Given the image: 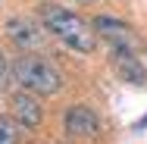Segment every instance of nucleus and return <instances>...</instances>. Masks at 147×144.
Returning <instances> with one entry per match:
<instances>
[{"mask_svg": "<svg viewBox=\"0 0 147 144\" xmlns=\"http://www.w3.org/2000/svg\"><path fill=\"white\" fill-rule=\"evenodd\" d=\"M41 22L50 38H57L59 44H66L69 50L78 53H91L97 47V31L91 22H85L82 16H75L72 9L57 6V3H44L41 6Z\"/></svg>", "mask_w": 147, "mask_h": 144, "instance_id": "nucleus-1", "label": "nucleus"}, {"mask_svg": "<svg viewBox=\"0 0 147 144\" xmlns=\"http://www.w3.org/2000/svg\"><path fill=\"white\" fill-rule=\"evenodd\" d=\"M13 82H19L22 91H31L38 97H53L63 91L66 75L44 53H19L13 59Z\"/></svg>", "mask_w": 147, "mask_h": 144, "instance_id": "nucleus-2", "label": "nucleus"}, {"mask_svg": "<svg viewBox=\"0 0 147 144\" xmlns=\"http://www.w3.org/2000/svg\"><path fill=\"white\" fill-rule=\"evenodd\" d=\"M6 38L22 53H41V47L47 44V28L28 16H13V19H6Z\"/></svg>", "mask_w": 147, "mask_h": 144, "instance_id": "nucleus-3", "label": "nucleus"}, {"mask_svg": "<svg viewBox=\"0 0 147 144\" xmlns=\"http://www.w3.org/2000/svg\"><path fill=\"white\" fill-rule=\"evenodd\" d=\"M63 132L69 135V138H82V141H91V138H97V132H100V116L94 113L91 107L85 103H72L66 116H63Z\"/></svg>", "mask_w": 147, "mask_h": 144, "instance_id": "nucleus-4", "label": "nucleus"}, {"mask_svg": "<svg viewBox=\"0 0 147 144\" xmlns=\"http://www.w3.org/2000/svg\"><path fill=\"white\" fill-rule=\"evenodd\" d=\"M9 116L19 122V128H38L44 122V107L38 100V94L31 91H16L9 97Z\"/></svg>", "mask_w": 147, "mask_h": 144, "instance_id": "nucleus-5", "label": "nucleus"}, {"mask_svg": "<svg viewBox=\"0 0 147 144\" xmlns=\"http://www.w3.org/2000/svg\"><path fill=\"white\" fill-rule=\"evenodd\" d=\"M110 59H113V69H116L119 78H125L131 85H144L147 82V69H144V63L135 57L131 47H110Z\"/></svg>", "mask_w": 147, "mask_h": 144, "instance_id": "nucleus-6", "label": "nucleus"}, {"mask_svg": "<svg viewBox=\"0 0 147 144\" xmlns=\"http://www.w3.org/2000/svg\"><path fill=\"white\" fill-rule=\"evenodd\" d=\"M91 25H94V31H97L110 47H131V50H135V31L128 28L125 22L110 19V16H97Z\"/></svg>", "mask_w": 147, "mask_h": 144, "instance_id": "nucleus-7", "label": "nucleus"}, {"mask_svg": "<svg viewBox=\"0 0 147 144\" xmlns=\"http://www.w3.org/2000/svg\"><path fill=\"white\" fill-rule=\"evenodd\" d=\"M19 141V122L13 116H0V144H16Z\"/></svg>", "mask_w": 147, "mask_h": 144, "instance_id": "nucleus-8", "label": "nucleus"}, {"mask_svg": "<svg viewBox=\"0 0 147 144\" xmlns=\"http://www.w3.org/2000/svg\"><path fill=\"white\" fill-rule=\"evenodd\" d=\"M13 82V63L3 57V50H0V91H6Z\"/></svg>", "mask_w": 147, "mask_h": 144, "instance_id": "nucleus-9", "label": "nucleus"}, {"mask_svg": "<svg viewBox=\"0 0 147 144\" xmlns=\"http://www.w3.org/2000/svg\"><path fill=\"white\" fill-rule=\"evenodd\" d=\"M144 125H147V116H144V119H141V122H138V128H144Z\"/></svg>", "mask_w": 147, "mask_h": 144, "instance_id": "nucleus-10", "label": "nucleus"}]
</instances>
